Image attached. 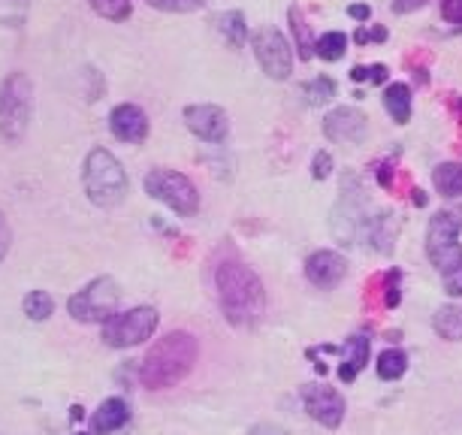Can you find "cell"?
Returning <instances> with one entry per match:
<instances>
[{
  "label": "cell",
  "instance_id": "cell-26",
  "mask_svg": "<svg viewBox=\"0 0 462 435\" xmlns=\"http://www.w3.org/2000/svg\"><path fill=\"white\" fill-rule=\"evenodd\" d=\"M24 315H28L31 320H37V324L49 320L51 315H55V300H51V293L49 291H31L28 297H24Z\"/></svg>",
  "mask_w": 462,
  "mask_h": 435
},
{
  "label": "cell",
  "instance_id": "cell-21",
  "mask_svg": "<svg viewBox=\"0 0 462 435\" xmlns=\"http://www.w3.org/2000/svg\"><path fill=\"white\" fill-rule=\"evenodd\" d=\"M432 185L444 199H457L462 197V163L457 161H444L432 170Z\"/></svg>",
  "mask_w": 462,
  "mask_h": 435
},
{
  "label": "cell",
  "instance_id": "cell-12",
  "mask_svg": "<svg viewBox=\"0 0 462 435\" xmlns=\"http://www.w3.org/2000/svg\"><path fill=\"white\" fill-rule=\"evenodd\" d=\"M181 116L190 134L208 145H217L230 136V116L217 103H194V106H185Z\"/></svg>",
  "mask_w": 462,
  "mask_h": 435
},
{
  "label": "cell",
  "instance_id": "cell-5",
  "mask_svg": "<svg viewBox=\"0 0 462 435\" xmlns=\"http://www.w3.org/2000/svg\"><path fill=\"white\" fill-rule=\"evenodd\" d=\"M145 194L152 199H158L167 208H172L179 218H194L199 212V190L185 172L179 170H148L145 176Z\"/></svg>",
  "mask_w": 462,
  "mask_h": 435
},
{
  "label": "cell",
  "instance_id": "cell-34",
  "mask_svg": "<svg viewBox=\"0 0 462 435\" xmlns=\"http://www.w3.org/2000/svg\"><path fill=\"white\" fill-rule=\"evenodd\" d=\"M426 4H430V0H393V13L396 15H408V13L423 10Z\"/></svg>",
  "mask_w": 462,
  "mask_h": 435
},
{
  "label": "cell",
  "instance_id": "cell-32",
  "mask_svg": "<svg viewBox=\"0 0 462 435\" xmlns=\"http://www.w3.org/2000/svg\"><path fill=\"white\" fill-rule=\"evenodd\" d=\"M444 293L448 297H462V264L444 275Z\"/></svg>",
  "mask_w": 462,
  "mask_h": 435
},
{
  "label": "cell",
  "instance_id": "cell-7",
  "mask_svg": "<svg viewBox=\"0 0 462 435\" xmlns=\"http://www.w3.org/2000/svg\"><path fill=\"white\" fill-rule=\"evenodd\" d=\"M248 42H251V49H254V58H257L260 69H263L269 79H273V82L291 79L296 49L282 31L273 28V24H260L257 31H251Z\"/></svg>",
  "mask_w": 462,
  "mask_h": 435
},
{
  "label": "cell",
  "instance_id": "cell-24",
  "mask_svg": "<svg viewBox=\"0 0 462 435\" xmlns=\"http://www.w3.org/2000/svg\"><path fill=\"white\" fill-rule=\"evenodd\" d=\"M408 372V354L399 351V347H390V351H381L378 356V378L381 381H399Z\"/></svg>",
  "mask_w": 462,
  "mask_h": 435
},
{
  "label": "cell",
  "instance_id": "cell-40",
  "mask_svg": "<svg viewBox=\"0 0 462 435\" xmlns=\"http://www.w3.org/2000/svg\"><path fill=\"white\" fill-rule=\"evenodd\" d=\"M351 79L354 82H369V67H354L351 69Z\"/></svg>",
  "mask_w": 462,
  "mask_h": 435
},
{
  "label": "cell",
  "instance_id": "cell-38",
  "mask_svg": "<svg viewBox=\"0 0 462 435\" xmlns=\"http://www.w3.org/2000/svg\"><path fill=\"white\" fill-rule=\"evenodd\" d=\"M378 181L383 188H390V181H393V163H381L378 167Z\"/></svg>",
  "mask_w": 462,
  "mask_h": 435
},
{
  "label": "cell",
  "instance_id": "cell-22",
  "mask_svg": "<svg viewBox=\"0 0 462 435\" xmlns=\"http://www.w3.org/2000/svg\"><path fill=\"white\" fill-rule=\"evenodd\" d=\"M432 327H435V333L441 338H448V342H462V302H448V306H441L435 311Z\"/></svg>",
  "mask_w": 462,
  "mask_h": 435
},
{
  "label": "cell",
  "instance_id": "cell-41",
  "mask_svg": "<svg viewBox=\"0 0 462 435\" xmlns=\"http://www.w3.org/2000/svg\"><path fill=\"white\" fill-rule=\"evenodd\" d=\"M354 42H356V46H369V31H365V28H360V31H356L354 33Z\"/></svg>",
  "mask_w": 462,
  "mask_h": 435
},
{
  "label": "cell",
  "instance_id": "cell-6",
  "mask_svg": "<svg viewBox=\"0 0 462 435\" xmlns=\"http://www.w3.org/2000/svg\"><path fill=\"white\" fill-rule=\"evenodd\" d=\"M118 300H121L118 282L109 275H100L85 287H79V291L67 300V311L79 320V324H106L109 318H116Z\"/></svg>",
  "mask_w": 462,
  "mask_h": 435
},
{
  "label": "cell",
  "instance_id": "cell-30",
  "mask_svg": "<svg viewBox=\"0 0 462 435\" xmlns=\"http://www.w3.org/2000/svg\"><path fill=\"white\" fill-rule=\"evenodd\" d=\"M333 170H336L333 154H329V152H318L315 161H311V176H315L318 181H324V179L333 176Z\"/></svg>",
  "mask_w": 462,
  "mask_h": 435
},
{
  "label": "cell",
  "instance_id": "cell-33",
  "mask_svg": "<svg viewBox=\"0 0 462 435\" xmlns=\"http://www.w3.org/2000/svg\"><path fill=\"white\" fill-rule=\"evenodd\" d=\"M10 242H13V230H10V221H6V215L0 212V264H4L6 251H10Z\"/></svg>",
  "mask_w": 462,
  "mask_h": 435
},
{
  "label": "cell",
  "instance_id": "cell-13",
  "mask_svg": "<svg viewBox=\"0 0 462 435\" xmlns=\"http://www.w3.org/2000/svg\"><path fill=\"white\" fill-rule=\"evenodd\" d=\"M148 130H152V121H148L145 109L136 106V103H118L116 109L109 112V134L118 139V143H145Z\"/></svg>",
  "mask_w": 462,
  "mask_h": 435
},
{
  "label": "cell",
  "instance_id": "cell-43",
  "mask_svg": "<svg viewBox=\"0 0 462 435\" xmlns=\"http://www.w3.org/2000/svg\"><path fill=\"white\" fill-rule=\"evenodd\" d=\"M414 203H417V206H426V197H423V190H420V188H414Z\"/></svg>",
  "mask_w": 462,
  "mask_h": 435
},
{
  "label": "cell",
  "instance_id": "cell-42",
  "mask_svg": "<svg viewBox=\"0 0 462 435\" xmlns=\"http://www.w3.org/2000/svg\"><path fill=\"white\" fill-rule=\"evenodd\" d=\"M448 212L453 215V221H457V224H459V230H462V203H457L453 208H448Z\"/></svg>",
  "mask_w": 462,
  "mask_h": 435
},
{
  "label": "cell",
  "instance_id": "cell-9",
  "mask_svg": "<svg viewBox=\"0 0 462 435\" xmlns=\"http://www.w3.org/2000/svg\"><path fill=\"white\" fill-rule=\"evenodd\" d=\"M426 257H430V264L439 269L441 275H448L450 269H457L462 264L459 224L453 221V215L448 208L430 218V227H426Z\"/></svg>",
  "mask_w": 462,
  "mask_h": 435
},
{
  "label": "cell",
  "instance_id": "cell-17",
  "mask_svg": "<svg viewBox=\"0 0 462 435\" xmlns=\"http://www.w3.org/2000/svg\"><path fill=\"white\" fill-rule=\"evenodd\" d=\"M383 100V109H387V116L393 118V125H408L411 121V85L408 82H387V88L381 94Z\"/></svg>",
  "mask_w": 462,
  "mask_h": 435
},
{
  "label": "cell",
  "instance_id": "cell-16",
  "mask_svg": "<svg viewBox=\"0 0 462 435\" xmlns=\"http://www.w3.org/2000/svg\"><path fill=\"white\" fill-rule=\"evenodd\" d=\"M369 338L365 336H351L342 347V363H338V378L345 381V384H351V381L360 375L365 369V363H369Z\"/></svg>",
  "mask_w": 462,
  "mask_h": 435
},
{
  "label": "cell",
  "instance_id": "cell-23",
  "mask_svg": "<svg viewBox=\"0 0 462 435\" xmlns=\"http://www.w3.org/2000/svg\"><path fill=\"white\" fill-rule=\"evenodd\" d=\"M315 55L327 64H336L347 55V33L342 31H327L315 40Z\"/></svg>",
  "mask_w": 462,
  "mask_h": 435
},
{
  "label": "cell",
  "instance_id": "cell-2",
  "mask_svg": "<svg viewBox=\"0 0 462 435\" xmlns=\"http://www.w3.org/2000/svg\"><path fill=\"white\" fill-rule=\"evenodd\" d=\"M199 345L188 329H172L158 338L139 363V384L145 390H170L181 384L197 366Z\"/></svg>",
  "mask_w": 462,
  "mask_h": 435
},
{
  "label": "cell",
  "instance_id": "cell-37",
  "mask_svg": "<svg viewBox=\"0 0 462 435\" xmlns=\"http://www.w3.org/2000/svg\"><path fill=\"white\" fill-rule=\"evenodd\" d=\"M251 435H287V432L275 423H257V426H251Z\"/></svg>",
  "mask_w": 462,
  "mask_h": 435
},
{
  "label": "cell",
  "instance_id": "cell-4",
  "mask_svg": "<svg viewBox=\"0 0 462 435\" xmlns=\"http://www.w3.org/2000/svg\"><path fill=\"white\" fill-rule=\"evenodd\" d=\"M33 118V82L28 73L13 69L0 82V136L6 143H22Z\"/></svg>",
  "mask_w": 462,
  "mask_h": 435
},
{
  "label": "cell",
  "instance_id": "cell-28",
  "mask_svg": "<svg viewBox=\"0 0 462 435\" xmlns=\"http://www.w3.org/2000/svg\"><path fill=\"white\" fill-rule=\"evenodd\" d=\"M145 6L158 13H172V15H188V13H199L206 10L208 0H143Z\"/></svg>",
  "mask_w": 462,
  "mask_h": 435
},
{
  "label": "cell",
  "instance_id": "cell-11",
  "mask_svg": "<svg viewBox=\"0 0 462 435\" xmlns=\"http://www.w3.org/2000/svg\"><path fill=\"white\" fill-rule=\"evenodd\" d=\"M302 405L311 421H318L324 430H338L345 421V396L329 384H309L302 387Z\"/></svg>",
  "mask_w": 462,
  "mask_h": 435
},
{
  "label": "cell",
  "instance_id": "cell-8",
  "mask_svg": "<svg viewBox=\"0 0 462 435\" xmlns=\"http://www.w3.org/2000/svg\"><path fill=\"white\" fill-rule=\"evenodd\" d=\"M158 324H161V315L154 306L127 309L103 324V342H106V347L125 351V347H134L139 342H145V338H152Z\"/></svg>",
  "mask_w": 462,
  "mask_h": 435
},
{
  "label": "cell",
  "instance_id": "cell-35",
  "mask_svg": "<svg viewBox=\"0 0 462 435\" xmlns=\"http://www.w3.org/2000/svg\"><path fill=\"white\" fill-rule=\"evenodd\" d=\"M347 15H351V19H356L360 24H365L372 19V6L369 4H351L347 6Z\"/></svg>",
  "mask_w": 462,
  "mask_h": 435
},
{
  "label": "cell",
  "instance_id": "cell-19",
  "mask_svg": "<svg viewBox=\"0 0 462 435\" xmlns=\"http://www.w3.org/2000/svg\"><path fill=\"white\" fill-rule=\"evenodd\" d=\"M396 236H399V218L393 212L374 215V221L369 224V239L374 242V251L390 255L396 248Z\"/></svg>",
  "mask_w": 462,
  "mask_h": 435
},
{
  "label": "cell",
  "instance_id": "cell-18",
  "mask_svg": "<svg viewBox=\"0 0 462 435\" xmlns=\"http://www.w3.org/2000/svg\"><path fill=\"white\" fill-rule=\"evenodd\" d=\"M215 28L221 31V37L226 40V46H233V49H242V46H245V42L251 40L245 13H242V10L217 13V15H215Z\"/></svg>",
  "mask_w": 462,
  "mask_h": 435
},
{
  "label": "cell",
  "instance_id": "cell-27",
  "mask_svg": "<svg viewBox=\"0 0 462 435\" xmlns=\"http://www.w3.org/2000/svg\"><path fill=\"white\" fill-rule=\"evenodd\" d=\"M88 4L106 22H127L134 13V0H88Z\"/></svg>",
  "mask_w": 462,
  "mask_h": 435
},
{
  "label": "cell",
  "instance_id": "cell-29",
  "mask_svg": "<svg viewBox=\"0 0 462 435\" xmlns=\"http://www.w3.org/2000/svg\"><path fill=\"white\" fill-rule=\"evenodd\" d=\"M383 306L387 309H396L402 302V273L399 269H390L387 273V287H383Z\"/></svg>",
  "mask_w": 462,
  "mask_h": 435
},
{
  "label": "cell",
  "instance_id": "cell-1",
  "mask_svg": "<svg viewBox=\"0 0 462 435\" xmlns=\"http://www.w3.org/2000/svg\"><path fill=\"white\" fill-rule=\"evenodd\" d=\"M215 291L226 324L254 327L266 311V287L260 275L242 260H224L215 269Z\"/></svg>",
  "mask_w": 462,
  "mask_h": 435
},
{
  "label": "cell",
  "instance_id": "cell-15",
  "mask_svg": "<svg viewBox=\"0 0 462 435\" xmlns=\"http://www.w3.org/2000/svg\"><path fill=\"white\" fill-rule=\"evenodd\" d=\"M127 417H130V408H127L125 399H118V396L103 399L97 412L91 414V432L94 435H112L127 423Z\"/></svg>",
  "mask_w": 462,
  "mask_h": 435
},
{
  "label": "cell",
  "instance_id": "cell-36",
  "mask_svg": "<svg viewBox=\"0 0 462 435\" xmlns=\"http://www.w3.org/2000/svg\"><path fill=\"white\" fill-rule=\"evenodd\" d=\"M390 79V67L387 64H372L369 67V82L372 85H381V82H387Z\"/></svg>",
  "mask_w": 462,
  "mask_h": 435
},
{
  "label": "cell",
  "instance_id": "cell-14",
  "mask_svg": "<svg viewBox=\"0 0 462 435\" xmlns=\"http://www.w3.org/2000/svg\"><path fill=\"white\" fill-rule=\"evenodd\" d=\"M347 275V260L338 251H315L305 260V278L318 287V291H333L345 282Z\"/></svg>",
  "mask_w": 462,
  "mask_h": 435
},
{
  "label": "cell",
  "instance_id": "cell-20",
  "mask_svg": "<svg viewBox=\"0 0 462 435\" xmlns=\"http://www.w3.org/2000/svg\"><path fill=\"white\" fill-rule=\"evenodd\" d=\"M287 24H291V33H293L296 55H300L302 60L315 58V37H311V24L305 22L300 6H291V10H287Z\"/></svg>",
  "mask_w": 462,
  "mask_h": 435
},
{
  "label": "cell",
  "instance_id": "cell-10",
  "mask_svg": "<svg viewBox=\"0 0 462 435\" xmlns=\"http://www.w3.org/2000/svg\"><path fill=\"white\" fill-rule=\"evenodd\" d=\"M324 136L336 145H363L369 136V116L356 106H333L324 116Z\"/></svg>",
  "mask_w": 462,
  "mask_h": 435
},
{
  "label": "cell",
  "instance_id": "cell-39",
  "mask_svg": "<svg viewBox=\"0 0 462 435\" xmlns=\"http://www.w3.org/2000/svg\"><path fill=\"white\" fill-rule=\"evenodd\" d=\"M387 37H390V31L381 28V24H374V28L369 31V40L372 42H387Z\"/></svg>",
  "mask_w": 462,
  "mask_h": 435
},
{
  "label": "cell",
  "instance_id": "cell-3",
  "mask_svg": "<svg viewBox=\"0 0 462 435\" xmlns=\"http://www.w3.org/2000/svg\"><path fill=\"white\" fill-rule=\"evenodd\" d=\"M82 188L85 197L97 208H116L127 197V172L109 149H91L82 161Z\"/></svg>",
  "mask_w": 462,
  "mask_h": 435
},
{
  "label": "cell",
  "instance_id": "cell-25",
  "mask_svg": "<svg viewBox=\"0 0 462 435\" xmlns=\"http://www.w3.org/2000/svg\"><path fill=\"white\" fill-rule=\"evenodd\" d=\"M336 88L338 85H336V79H329V76H315L311 82L302 85L309 106H327V103L336 97Z\"/></svg>",
  "mask_w": 462,
  "mask_h": 435
},
{
  "label": "cell",
  "instance_id": "cell-31",
  "mask_svg": "<svg viewBox=\"0 0 462 435\" xmlns=\"http://www.w3.org/2000/svg\"><path fill=\"white\" fill-rule=\"evenodd\" d=\"M441 19L453 28H462V0H441Z\"/></svg>",
  "mask_w": 462,
  "mask_h": 435
}]
</instances>
